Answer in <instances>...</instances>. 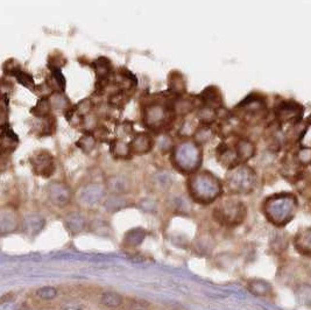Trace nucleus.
<instances>
[{"label":"nucleus","instance_id":"obj_6","mask_svg":"<svg viewBox=\"0 0 311 310\" xmlns=\"http://www.w3.org/2000/svg\"><path fill=\"white\" fill-rule=\"evenodd\" d=\"M296 160L301 166L311 164V147H302L296 154Z\"/></svg>","mask_w":311,"mask_h":310},{"label":"nucleus","instance_id":"obj_3","mask_svg":"<svg viewBox=\"0 0 311 310\" xmlns=\"http://www.w3.org/2000/svg\"><path fill=\"white\" fill-rule=\"evenodd\" d=\"M166 118V110L160 105H152L151 108L146 111L145 120L148 124V126L156 127L161 125L165 121Z\"/></svg>","mask_w":311,"mask_h":310},{"label":"nucleus","instance_id":"obj_1","mask_svg":"<svg viewBox=\"0 0 311 310\" xmlns=\"http://www.w3.org/2000/svg\"><path fill=\"white\" fill-rule=\"evenodd\" d=\"M304 114V106L298 101L289 99L281 100L275 108V115L281 123H301Z\"/></svg>","mask_w":311,"mask_h":310},{"label":"nucleus","instance_id":"obj_2","mask_svg":"<svg viewBox=\"0 0 311 310\" xmlns=\"http://www.w3.org/2000/svg\"><path fill=\"white\" fill-rule=\"evenodd\" d=\"M175 159L180 166L187 168V169L194 168L200 160V149L195 144L186 141L177 147Z\"/></svg>","mask_w":311,"mask_h":310},{"label":"nucleus","instance_id":"obj_4","mask_svg":"<svg viewBox=\"0 0 311 310\" xmlns=\"http://www.w3.org/2000/svg\"><path fill=\"white\" fill-rule=\"evenodd\" d=\"M237 154L238 158L240 160H249V159L252 158L255 153V146L250 143L249 140H246V139H241L239 140V143L237 145Z\"/></svg>","mask_w":311,"mask_h":310},{"label":"nucleus","instance_id":"obj_7","mask_svg":"<svg viewBox=\"0 0 311 310\" xmlns=\"http://www.w3.org/2000/svg\"><path fill=\"white\" fill-rule=\"evenodd\" d=\"M16 78H18V81L20 83H22L24 85L27 86V88H33V85H34L33 78H31V76H30L28 74H26V72H20Z\"/></svg>","mask_w":311,"mask_h":310},{"label":"nucleus","instance_id":"obj_8","mask_svg":"<svg viewBox=\"0 0 311 310\" xmlns=\"http://www.w3.org/2000/svg\"><path fill=\"white\" fill-rule=\"evenodd\" d=\"M200 117L203 120L211 121V119H214L215 118V111L211 109H204L200 112Z\"/></svg>","mask_w":311,"mask_h":310},{"label":"nucleus","instance_id":"obj_5","mask_svg":"<svg viewBox=\"0 0 311 310\" xmlns=\"http://www.w3.org/2000/svg\"><path fill=\"white\" fill-rule=\"evenodd\" d=\"M297 295V300L299 303L304 304V306H309L311 304V287L303 285L299 287V289L296 292Z\"/></svg>","mask_w":311,"mask_h":310},{"label":"nucleus","instance_id":"obj_9","mask_svg":"<svg viewBox=\"0 0 311 310\" xmlns=\"http://www.w3.org/2000/svg\"><path fill=\"white\" fill-rule=\"evenodd\" d=\"M307 124L308 125L311 126V114H309V117H308V120H307Z\"/></svg>","mask_w":311,"mask_h":310}]
</instances>
